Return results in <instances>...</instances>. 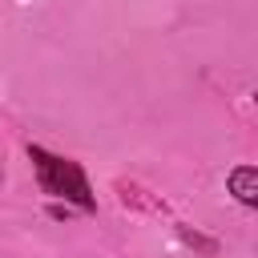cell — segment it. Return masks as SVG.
Here are the masks:
<instances>
[{"mask_svg": "<svg viewBox=\"0 0 258 258\" xmlns=\"http://www.w3.org/2000/svg\"><path fill=\"white\" fill-rule=\"evenodd\" d=\"M28 157H32V165H36V177H40V189H44V194L69 198V202H77L81 210H97V198H93V189H89V177H85V169H81L77 161L56 157V153H48V149H40V145H28Z\"/></svg>", "mask_w": 258, "mask_h": 258, "instance_id": "cell-1", "label": "cell"}, {"mask_svg": "<svg viewBox=\"0 0 258 258\" xmlns=\"http://www.w3.org/2000/svg\"><path fill=\"white\" fill-rule=\"evenodd\" d=\"M230 194H234L238 202L254 206V202H258V169H254V165H238V169H230Z\"/></svg>", "mask_w": 258, "mask_h": 258, "instance_id": "cell-2", "label": "cell"}]
</instances>
